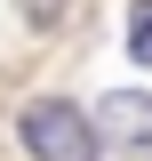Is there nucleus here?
<instances>
[{
    "mask_svg": "<svg viewBox=\"0 0 152 161\" xmlns=\"http://www.w3.org/2000/svg\"><path fill=\"white\" fill-rule=\"evenodd\" d=\"M24 145H32V161H96V153H104L96 129L80 121V105H64V97L24 105Z\"/></svg>",
    "mask_w": 152,
    "mask_h": 161,
    "instance_id": "1",
    "label": "nucleus"
},
{
    "mask_svg": "<svg viewBox=\"0 0 152 161\" xmlns=\"http://www.w3.org/2000/svg\"><path fill=\"white\" fill-rule=\"evenodd\" d=\"M96 145L112 137V145H128V153H152V97H136V89H120V97H104L96 105Z\"/></svg>",
    "mask_w": 152,
    "mask_h": 161,
    "instance_id": "2",
    "label": "nucleus"
},
{
    "mask_svg": "<svg viewBox=\"0 0 152 161\" xmlns=\"http://www.w3.org/2000/svg\"><path fill=\"white\" fill-rule=\"evenodd\" d=\"M128 57L152 64V0H136V8H128Z\"/></svg>",
    "mask_w": 152,
    "mask_h": 161,
    "instance_id": "3",
    "label": "nucleus"
},
{
    "mask_svg": "<svg viewBox=\"0 0 152 161\" xmlns=\"http://www.w3.org/2000/svg\"><path fill=\"white\" fill-rule=\"evenodd\" d=\"M32 8H48V0H32Z\"/></svg>",
    "mask_w": 152,
    "mask_h": 161,
    "instance_id": "4",
    "label": "nucleus"
}]
</instances>
